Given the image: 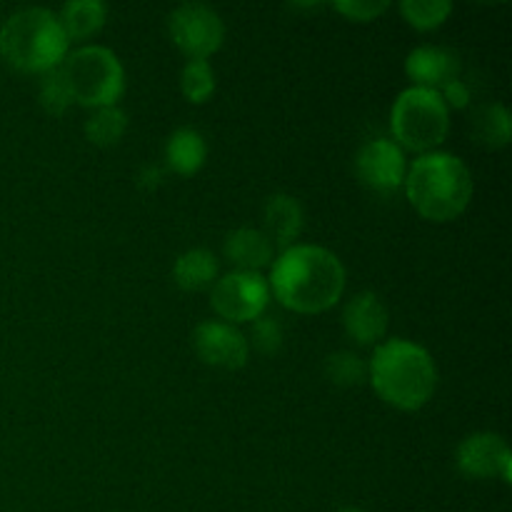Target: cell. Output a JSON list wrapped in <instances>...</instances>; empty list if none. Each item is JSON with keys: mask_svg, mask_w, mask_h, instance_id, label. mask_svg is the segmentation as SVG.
<instances>
[{"mask_svg": "<svg viewBox=\"0 0 512 512\" xmlns=\"http://www.w3.org/2000/svg\"><path fill=\"white\" fill-rule=\"evenodd\" d=\"M268 285L280 305L295 313H323L345 290V268L338 255L320 245H293L273 263Z\"/></svg>", "mask_w": 512, "mask_h": 512, "instance_id": "cell-1", "label": "cell"}, {"mask_svg": "<svg viewBox=\"0 0 512 512\" xmlns=\"http://www.w3.org/2000/svg\"><path fill=\"white\" fill-rule=\"evenodd\" d=\"M368 375L380 400L398 410H420L438 388V368L428 350L403 338L378 345Z\"/></svg>", "mask_w": 512, "mask_h": 512, "instance_id": "cell-2", "label": "cell"}, {"mask_svg": "<svg viewBox=\"0 0 512 512\" xmlns=\"http://www.w3.org/2000/svg\"><path fill=\"white\" fill-rule=\"evenodd\" d=\"M405 193L413 208L433 223H448L473 200V175L453 153H425L405 175Z\"/></svg>", "mask_w": 512, "mask_h": 512, "instance_id": "cell-3", "label": "cell"}, {"mask_svg": "<svg viewBox=\"0 0 512 512\" xmlns=\"http://www.w3.org/2000/svg\"><path fill=\"white\" fill-rule=\"evenodd\" d=\"M70 50V40L58 15L48 8H23L5 20L0 53L23 73H48L58 68Z\"/></svg>", "mask_w": 512, "mask_h": 512, "instance_id": "cell-4", "label": "cell"}, {"mask_svg": "<svg viewBox=\"0 0 512 512\" xmlns=\"http://www.w3.org/2000/svg\"><path fill=\"white\" fill-rule=\"evenodd\" d=\"M73 103L85 108H108L125 93V70L118 55L103 45H85L65 55L60 63Z\"/></svg>", "mask_w": 512, "mask_h": 512, "instance_id": "cell-5", "label": "cell"}, {"mask_svg": "<svg viewBox=\"0 0 512 512\" xmlns=\"http://www.w3.org/2000/svg\"><path fill=\"white\" fill-rule=\"evenodd\" d=\"M390 128L403 148L433 153L450 130V110L438 90L408 88L398 95L390 113Z\"/></svg>", "mask_w": 512, "mask_h": 512, "instance_id": "cell-6", "label": "cell"}, {"mask_svg": "<svg viewBox=\"0 0 512 512\" xmlns=\"http://www.w3.org/2000/svg\"><path fill=\"white\" fill-rule=\"evenodd\" d=\"M270 303V285L260 273L235 270L225 278L215 280L210 305L223 320L233 323H253L263 318Z\"/></svg>", "mask_w": 512, "mask_h": 512, "instance_id": "cell-7", "label": "cell"}, {"mask_svg": "<svg viewBox=\"0 0 512 512\" xmlns=\"http://www.w3.org/2000/svg\"><path fill=\"white\" fill-rule=\"evenodd\" d=\"M170 38L190 60H208L225 40V23L203 3H183L168 18Z\"/></svg>", "mask_w": 512, "mask_h": 512, "instance_id": "cell-8", "label": "cell"}, {"mask_svg": "<svg viewBox=\"0 0 512 512\" xmlns=\"http://www.w3.org/2000/svg\"><path fill=\"white\" fill-rule=\"evenodd\" d=\"M355 170L365 188L378 190V193H393L405 183L408 165L405 153L395 140L375 138L358 150Z\"/></svg>", "mask_w": 512, "mask_h": 512, "instance_id": "cell-9", "label": "cell"}, {"mask_svg": "<svg viewBox=\"0 0 512 512\" xmlns=\"http://www.w3.org/2000/svg\"><path fill=\"white\" fill-rule=\"evenodd\" d=\"M193 345L198 358L205 365L223 370L245 368L250 355V345L238 328L223 320H205L195 328Z\"/></svg>", "mask_w": 512, "mask_h": 512, "instance_id": "cell-10", "label": "cell"}, {"mask_svg": "<svg viewBox=\"0 0 512 512\" xmlns=\"http://www.w3.org/2000/svg\"><path fill=\"white\" fill-rule=\"evenodd\" d=\"M458 468L468 478H500L512 480V453L500 435L473 433L460 443Z\"/></svg>", "mask_w": 512, "mask_h": 512, "instance_id": "cell-11", "label": "cell"}, {"mask_svg": "<svg viewBox=\"0 0 512 512\" xmlns=\"http://www.w3.org/2000/svg\"><path fill=\"white\" fill-rule=\"evenodd\" d=\"M405 73L415 83V88L440 90L450 80L460 78V60L450 50L438 45H420L405 60Z\"/></svg>", "mask_w": 512, "mask_h": 512, "instance_id": "cell-12", "label": "cell"}, {"mask_svg": "<svg viewBox=\"0 0 512 512\" xmlns=\"http://www.w3.org/2000/svg\"><path fill=\"white\" fill-rule=\"evenodd\" d=\"M388 323V308L375 293H358L343 310L345 330L360 345L380 343L388 333Z\"/></svg>", "mask_w": 512, "mask_h": 512, "instance_id": "cell-13", "label": "cell"}, {"mask_svg": "<svg viewBox=\"0 0 512 512\" xmlns=\"http://www.w3.org/2000/svg\"><path fill=\"white\" fill-rule=\"evenodd\" d=\"M263 220H265L263 233L268 235L273 248L275 245L283 250L293 248L295 240H298L300 233H303V208H300V203L293 198V195H285V193L270 195L263 210Z\"/></svg>", "mask_w": 512, "mask_h": 512, "instance_id": "cell-14", "label": "cell"}, {"mask_svg": "<svg viewBox=\"0 0 512 512\" xmlns=\"http://www.w3.org/2000/svg\"><path fill=\"white\" fill-rule=\"evenodd\" d=\"M273 243L263 230L238 228L225 238V258L243 273H260L273 263Z\"/></svg>", "mask_w": 512, "mask_h": 512, "instance_id": "cell-15", "label": "cell"}, {"mask_svg": "<svg viewBox=\"0 0 512 512\" xmlns=\"http://www.w3.org/2000/svg\"><path fill=\"white\" fill-rule=\"evenodd\" d=\"M165 160L178 175H195L208 160V143L193 128H180L165 143Z\"/></svg>", "mask_w": 512, "mask_h": 512, "instance_id": "cell-16", "label": "cell"}, {"mask_svg": "<svg viewBox=\"0 0 512 512\" xmlns=\"http://www.w3.org/2000/svg\"><path fill=\"white\" fill-rule=\"evenodd\" d=\"M108 18V5L100 0H70L60 8V25L68 40H85L98 33Z\"/></svg>", "mask_w": 512, "mask_h": 512, "instance_id": "cell-17", "label": "cell"}, {"mask_svg": "<svg viewBox=\"0 0 512 512\" xmlns=\"http://www.w3.org/2000/svg\"><path fill=\"white\" fill-rule=\"evenodd\" d=\"M215 278H218V260L205 248L185 250L173 265V280L183 290L210 288Z\"/></svg>", "mask_w": 512, "mask_h": 512, "instance_id": "cell-18", "label": "cell"}, {"mask_svg": "<svg viewBox=\"0 0 512 512\" xmlns=\"http://www.w3.org/2000/svg\"><path fill=\"white\" fill-rule=\"evenodd\" d=\"M475 138L485 145V148H505L512 138V120L505 105L490 103L475 113L473 118Z\"/></svg>", "mask_w": 512, "mask_h": 512, "instance_id": "cell-19", "label": "cell"}, {"mask_svg": "<svg viewBox=\"0 0 512 512\" xmlns=\"http://www.w3.org/2000/svg\"><path fill=\"white\" fill-rule=\"evenodd\" d=\"M125 130H128V115L118 105L98 108L85 120V138L93 145H100V148H110V145L120 143Z\"/></svg>", "mask_w": 512, "mask_h": 512, "instance_id": "cell-20", "label": "cell"}, {"mask_svg": "<svg viewBox=\"0 0 512 512\" xmlns=\"http://www.w3.org/2000/svg\"><path fill=\"white\" fill-rule=\"evenodd\" d=\"M400 13L413 28L433 30L448 20V15L453 13V3L448 0H403Z\"/></svg>", "mask_w": 512, "mask_h": 512, "instance_id": "cell-21", "label": "cell"}, {"mask_svg": "<svg viewBox=\"0 0 512 512\" xmlns=\"http://www.w3.org/2000/svg\"><path fill=\"white\" fill-rule=\"evenodd\" d=\"M180 88L190 103H205L215 93V73L208 60H188L180 75Z\"/></svg>", "mask_w": 512, "mask_h": 512, "instance_id": "cell-22", "label": "cell"}, {"mask_svg": "<svg viewBox=\"0 0 512 512\" xmlns=\"http://www.w3.org/2000/svg\"><path fill=\"white\" fill-rule=\"evenodd\" d=\"M325 373H328L330 383L340 385V388H355V385L365 383L368 378V365L358 358V355L340 350V353L330 355L325 363Z\"/></svg>", "mask_w": 512, "mask_h": 512, "instance_id": "cell-23", "label": "cell"}, {"mask_svg": "<svg viewBox=\"0 0 512 512\" xmlns=\"http://www.w3.org/2000/svg\"><path fill=\"white\" fill-rule=\"evenodd\" d=\"M40 105H43L50 115H63L65 110L73 105L68 85H65L63 73H60V65L48 70V73H43V80H40Z\"/></svg>", "mask_w": 512, "mask_h": 512, "instance_id": "cell-24", "label": "cell"}, {"mask_svg": "<svg viewBox=\"0 0 512 512\" xmlns=\"http://www.w3.org/2000/svg\"><path fill=\"white\" fill-rule=\"evenodd\" d=\"M253 345L263 355H275L283 348V328L275 318L253 320Z\"/></svg>", "mask_w": 512, "mask_h": 512, "instance_id": "cell-25", "label": "cell"}, {"mask_svg": "<svg viewBox=\"0 0 512 512\" xmlns=\"http://www.w3.org/2000/svg\"><path fill=\"white\" fill-rule=\"evenodd\" d=\"M333 8L348 20L368 23V20L380 18L390 8V3L388 0H338V3H333Z\"/></svg>", "mask_w": 512, "mask_h": 512, "instance_id": "cell-26", "label": "cell"}, {"mask_svg": "<svg viewBox=\"0 0 512 512\" xmlns=\"http://www.w3.org/2000/svg\"><path fill=\"white\" fill-rule=\"evenodd\" d=\"M438 93H440V98H443V103L448 105V110L450 108H455V110L468 108L470 88H468V83H465V80H460V78L450 80V83L443 85V88H440Z\"/></svg>", "mask_w": 512, "mask_h": 512, "instance_id": "cell-27", "label": "cell"}, {"mask_svg": "<svg viewBox=\"0 0 512 512\" xmlns=\"http://www.w3.org/2000/svg\"><path fill=\"white\" fill-rule=\"evenodd\" d=\"M160 180H163V173H160V168H155V165H145L138 175V185L143 190H155L160 185Z\"/></svg>", "mask_w": 512, "mask_h": 512, "instance_id": "cell-28", "label": "cell"}, {"mask_svg": "<svg viewBox=\"0 0 512 512\" xmlns=\"http://www.w3.org/2000/svg\"><path fill=\"white\" fill-rule=\"evenodd\" d=\"M338 512H363L360 508H343V510H338Z\"/></svg>", "mask_w": 512, "mask_h": 512, "instance_id": "cell-29", "label": "cell"}]
</instances>
